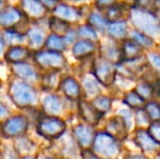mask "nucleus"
Masks as SVG:
<instances>
[{
    "label": "nucleus",
    "mask_w": 160,
    "mask_h": 159,
    "mask_svg": "<svg viewBox=\"0 0 160 159\" xmlns=\"http://www.w3.org/2000/svg\"><path fill=\"white\" fill-rule=\"evenodd\" d=\"M9 96L12 102L20 109L30 108L37 102V92L25 81H14L9 86Z\"/></svg>",
    "instance_id": "f257e3e1"
},
{
    "label": "nucleus",
    "mask_w": 160,
    "mask_h": 159,
    "mask_svg": "<svg viewBox=\"0 0 160 159\" xmlns=\"http://www.w3.org/2000/svg\"><path fill=\"white\" fill-rule=\"evenodd\" d=\"M91 147L102 159H116L121 151L120 141L106 131L95 133Z\"/></svg>",
    "instance_id": "f03ea898"
},
{
    "label": "nucleus",
    "mask_w": 160,
    "mask_h": 159,
    "mask_svg": "<svg viewBox=\"0 0 160 159\" xmlns=\"http://www.w3.org/2000/svg\"><path fill=\"white\" fill-rule=\"evenodd\" d=\"M67 130V123L58 116L42 113L38 117L36 131L40 136L47 140H57L61 137Z\"/></svg>",
    "instance_id": "7ed1b4c3"
},
{
    "label": "nucleus",
    "mask_w": 160,
    "mask_h": 159,
    "mask_svg": "<svg viewBox=\"0 0 160 159\" xmlns=\"http://www.w3.org/2000/svg\"><path fill=\"white\" fill-rule=\"evenodd\" d=\"M131 20L138 28L139 32L149 37H157L160 35V25L157 17L152 12L142 9H133L131 12Z\"/></svg>",
    "instance_id": "20e7f679"
},
{
    "label": "nucleus",
    "mask_w": 160,
    "mask_h": 159,
    "mask_svg": "<svg viewBox=\"0 0 160 159\" xmlns=\"http://www.w3.org/2000/svg\"><path fill=\"white\" fill-rule=\"evenodd\" d=\"M34 61L37 67L49 72L52 71L59 72L67 66V59L62 55V52L47 50V49L36 51L34 53Z\"/></svg>",
    "instance_id": "39448f33"
},
{
    "label": "nucleus",
    "mask_w": 160,
    "mask_h": 159,
    "mask_svg": "<svg viewBox=\"0 0 160 159\" xmlns=\"http://www.w3.org/2000/svg\"><path fill=\"white\" fill-rule=\"evenodd\" d=\"M92 73L102 86H110L116 82L117 67L103 57L94 60Z\"/></svg>",
    "instance_id": "423d86ee"
},
{
    "label": "nucleus",
    "mask_w": 160,
    "mask_h": 159,
    "mask_svg": "<svg viewBox=\"0 0 160 159\" xmlns=\"http://www.w3.org/2000/svg\"><path fill=\"white\" fill-rule=\"evenodd\" d=\"M28 125H30V121L26 116H14V117L4 120V122L0 127V133L4 137H20L26 134Z\"/></svg>",
    "instance_id": "0eeeda50"
},
{
    "label": "nucleus",
    "mask_w": 160,
    "mask_h": 159,
    "mask_svg": "<svg viewBox=\"0 0 160 159\" xmlns=\"http://www.w3.org/2000/svg\"><path fill=\"white\" fill-rule=\"evenodd\" d=\"M28 19L24 15L19 7L6 6L0 11V26L2 28H18L20 24L28 22Z\"/></svg>",
    "instance_id": "6e6552de"
},
{
    "label": "nucleus",
    "mask_w": 160,
    "mask_h": 159,
    "mask_svg": "<svg viewBox=\"0 0 160 159\" xmlns=\"http://www.w3.org/2000/svg\"><path fill=\"white\" fill-rule=\"evenodd\" d=\"M72 136L74 138V142L82 149L89 148L95 136V131L94 127L87 123L78 124L72 129Z\"/></svg>",
    "instance_id": "1a4fd4ad"
},
{
    "label": "nucleus",
    "mask_w": 160,
    "mask_h": 159,
    "mask_svg": "<svg viewBox=\"0 0 160 159\" xmlns=\"http://www.w3.org/2000/svg\"><path fill=\"white\" fill-rule=\"evenodd\" d=\"M19 4V8L28 20H42L48 12L39 0H20Z\"/></svg>",
    "instance_id": "9d476101"
},
{
    "label": "nucleus",
    "mask_w": 160,
    "mask_h": 159,
    "mask_svg": "<svg viewBox=\"0 0 160 159\" xmlns=\"http://www.w3.org/2000/svg\"><path fill=\"white\" fill-rule=\"evenodd\" d=\"M78 115L85 121V123L95 127L99 123V121L102 118V113H100L98 110L93 106L91 102L85 99H78Z\"/></svg>",
    "instance_id": "9b49d317"
},
{
    "label": "nucleus",
    "mask_w": 160,
    "mask_h": 159,
    "mask_svg": "<svg viewBox=\"0 0 160 159\" xmlns=\"http://www.w3.org/2000/svg\"><path fill=\"white\" fill-rule=\"evenodd\" d=\"M134 142L139 149L145 153H152V152H157L160 148V145L154 138L150 136L147 130L137 127L135 130L134 133Z\"/></svg>",
    "instance_id": "f8f14e48"
},
{
    "label": "nucleus",
    "mask_w": 160,
    "mask_h": 159,
    "mask_svg": "<svg viewBox=\"0 0 160 159\" xmlns=\"http://www.w3.org/2000/svg\"><path fill=\"white\" fill-rule=\"evenodd\" d=\"M59 88L69 100H78L82 95V86L72 77H67L60 80Z\"/></svg>",
    "instance_id": "ddd939ff"
},
{
    "label": "nucleus",
    "mask_w": 160,
    "mask_h": 159,
    "mask_svg": "<svg viewBox=\"0 0 160 159\" xmlns=\"http://www.w3.org/2000/svg\"><path fill=\"white\" fill-rule=\"evenodd\" d=\"M31 56V49L23 45L10 46L4 53V59L8 63L14 64L20 62H25Z\"/></svg>",
    "instance_id": "4468645a"
},
{
    "label": "nucleus",
    "mask_w": 160,
    "mask_h": 159,
    "mask_svg": "<svg viewBox=\"0 0 160 159\" xmlns=\"http://www.w3.org/2000/svg\"><path fill=\"white\" fill-rule=\"evenodd\" d=\"M51 12H52V15L63 20V21L69 22V23L75 22L76 20H78V17H81V12L78 8L72 7V6H70V4L65 3V2H61V1L57 4V7H56Z\"/></svg>",
    "instance_id": "2eb2a0df"
},
{
    "label": "nucleus",
    "mask_w": 160,
    "mask_h": 159,
    "mask_svg": "<svg viewBox=\"0 0 160 159\" xmlns=\"http://www.w3.org/2000/svg\"><path fill=\"white\" fill-rule=\"evenodd\" d=\"M97 50L95 42L88 39H80L75 42L72 47V53L76 59H85L93 56Z\"/></svg>",
    "instance_id": "dca6fc26"
},
{
    "label": "nucleus",
    "mask_w": 160,
    "mask_h": 159,
    "mask_svg": "<svg viewBox=\"0 0 160 159\" xmlns=\"http://www.w3.org/2000/svg\"><path fill=\"white\" fill-rule=\"evenodd\" d=\"M106 132L116 137L117 140L121 141L128 136V127L125 125L124 121L121 117L117 116V117L111 118L107 123V127H106Z\"/></svg>",
    "instance_id": "f3484780"
},
{
    "label": "nucleus",
    "mask_w": 160,
    "mask_h": 159,
    "mask_svg": "<svg viewBox=\"0 0 160 159\" xmlns=\"http://www.w3.org/2000/svg\"><path fill=\"white\" fill-rule=\"evenodd\" d=\"M11 70L18 77H20L22 81H25L28 83L34 82V81L38 79V74L36 70L31 64L26 63V62L11 64Z\"/></svg>",
    "instance_id": "a211bd4d"
},
{
    "label": "nucleus",
    "mask_w": 160,
    "mask_h": 159,
    "mask_svg": "<svg viewBox=\"0 0 160 159\" xmlns=\"http://www.w3.org/2000/svg\"><path fill=\"white\" fill-rule=\"evenodd\" d=\"M42 108L44 113L49 116H58L63 110V102L57 95H47L42 100Z\"/></svg>",
    "instance_id": "6ab92c4d"
},
{
    "label": "nucleus",
    "mask_w": 160,
    "mask_h": 159,
    "mask_svg": "<svg viewBox=\"0 0 160 159\" xmlns=\"http://www.w3.org/2000/svg\"><path fill=\"white\" fill-rule=\"evenodd\" d=\"M25 38L28 40V48L32 49H39L42 46H44L45 36L44 31L38 26H34V27H28L25 32Z\"/></svg>",
    "instance_id": "aec40b11"
},
{
    "label": "nucleus",
    "mask_w": 160,
    "mask_h": 159,
    "mask_svg": "<svg viewBox=\"0 0 160 159\" xmlns=\"http://www.w3.org/2000/svg\"><path fill=\"white\" fill-rule=\"evenodd\" d=\"M121 52H122L123 61L134 60L138 57H142L143 48H142L137 42H135L133 39H128V40H125V42H123Z\"/></svg>",
    "instance_id": "412c9836"
},
{
    "label": "nucleus",
    "mask_w": 160,
    "mask_h": 159,
    "mask_svg": "<svg viewBox=\"0 0 160 159\" xmlns=\"http://www.w3.org/2000/svg\"><path fill=\"white\" fill-rule=\"evenodd\" d=\"M45 49L47 50H52V51H58V52H62L63 50L67 49V42L63 38V36H60L57 34H52L46 37L44 42Z\"/></svg>",
    "instance_id": "4be33fe9"
},
{
    "label": "nucleus",
    "mask_w": 160,
    "mask_h": 159,
    "mask_svg": "<svg viewBox=\"0 0 160 159\" xmlns=\"http://www.w3.org/2000/svg\"><path fill=\"white\" fill-rule=\"evenodd\" d=\"M107 31L113 39H123L128 35V24L124 21H113L108 24Z\"/></svg>",
    "instance_id": "5701e85b"
},
{
    "label": "nucleus",
    "mask_w": 160,
    "mask_h": 159,
    "mask_svg": "<svg viewBox=\"0 0 160 159\" xmlns=\"http://www.w3.org/2000/svg\"><path fill=\"white\" fill-rule=\"evenodd\" d=\"M4 42L9 46H14V45H21L25 42V33L17 30V28H6L2 33Z\"/></svg>",
    "instance_id": "b1692460"
},
{
    "label": "nucleus",
    "mask_w": 160,
    "mask_h": 159,
    "mask_svg": "<svg viewBox=\"0 0 160 159\" xmlns=\"http://www.w3.org/2000/svg\"><path fill=\"white\" fill-rule=\"evenodd\" d=\"M48 27L52 34H57L60 35V36H64L65 33L71 28L69 22L63 21V20L59 19V17H55V15H52V17H50L48 19Z\"/></svg>",
    "instance_id": "393cba45"
},
{
    "label": "nucleus",
    "mask_w": 160,
    "mask_h": 159,
    "mask_svg": "<svg viewBox=\"0 0 160 159\" xmlns=\"http://www.w3.org/2000/svg\"><path fill=\"white\" fill-rule=\"evenodd\" d=\"M82 85H83V87H84L85 92H86L88 95L95 97V96L100 94L101 84L96 80V77L93 75V73L86 74L85 77H83Z\"/></svg>",
    "instance_id": "a878e982"
},
{
    "label": "nucleus",
    "mask_w": 160,
    "mask_h": 159,
    "mask_svg": "<svg viewBox=\"0 0 160 159\" xmlns=\"http://www.w3.org/2000/svg\"><path fill=\"white\" fill-rule=\"evenodd\" d=\"M134 91L136 92L145 102L152 100V98H154V96H155V87H154V85L150 82H148V81L138 82L135 85Z\"/></svg>",
    "instance_id": "bb28decb"
},
{
    "label": "nucleus",
    "mask_w": 160,
    "mask_h": 159,
    "mask_svg": "<svg viewBox=\"0 0 160 159\" xmlns=\"http://www.w3.org/2000/svg\"><path fill=\"white\" fill-rule=\"evenodd\" d=\"M145 100L138 95L135 91H130L127 92L123 97V104L130 109H139V108H143L145 106Z\"/></svg>",
    "instance_id": "cd10ccee"
},
{
    "label": "nucleus",
    "mask_w": 160,
    "mask_h": 159,
    "mask_svg": "<svg viewBox=\"0 0 160 159\" xmlns=\"http://www.w3.org/2000/svg\"><path fill=\"white\" fill-rule=\"evenodd\" d=\"M91 102L93 104V106L95 107L97 110H98L100 113H102V115H105V113H107L108 111H110L111 106H112L111 98L108 97V96H106V95H100V94L95 96V98H94Z\"/></svg>",
    "instance_id": "c85d7f7f"
},
{
    "label": "nucleus",
    "mask_w": 160,
    "mask_h": 159,
    "mask_svg": "<svg viewBox=\"0 0 160 159\" xmlns=\"http://www.w3.org/2000/svg\"><path fill=\"white\" fill-rule=\"evenodd\" d=\"M108 21L106 17H103L101 14L97 12H93L89 14L88 17V25H91L95 31H101L103 32L105 30H107L108 26Z\"/></svg>",
    "instance_id": "c756f323"
},
{
    "label": "nucleus",
    "mask_w": 160,
    "mask_h": 159,
    "mask_svg": "<svg viewBox=\"0 0 160 159\" xmlns=\"http://www.w3.org/2000/svg\"><path fill=\"white\" fill-rule=\"evenodd\" d=\"M131 36H132V39L134 40L135 42H137L143 49L144 48L149 49V48H152V45H154V40H152V37L147 36L146 34L139 32V31H133V32L131 33Z\"/></svg>",
    "instance_id": "7c9ffc66"
},
{
    "label": "nucleus",
    "mask_w": 160,
    "mask_h": 159,
    "mask_svg": "<svg viewBox=\"0 0 160 159\" xmlns=\"http://www.w3.org/2000/svg\"><path fill=\"white\" fill-rule=\"evenodd\" d=\"M146 113L148 115L150 121H160V104L155 100H149L145 102L144 106Z\"/></svg>",
    "instance_id": "2f4dec72"
},
{
    "label": "nucleus",
    "mask_w": 160,
    "mask_h": 159,
    "mask_svg": "<svg viewBox=\"0 0 160 159\" xmlns=\"http://www.w3.org/2000/svg\"><path fill=\"white\" fill-rule=\"evenodd\" d=\"M76 33H78V37H81L82 39H88V40H93V42H96L98 39L97 32L91 25H88V24L81 25L78 28Z\"/></svg>",
    "instance_id": "473e14b6"
},
{
    "label": "nucleus",
    "mask_w": 160,
    "mask_h": 159,
    "mask_svg": "<svg viewBox=\"0 0 160 159\" xmlns=\"http://www.w3.org/2000/svg\"><path fill=\"white\" fill-rule=\"evenodd\" d=\"M134 120H135V124L137 125V127H141V129H145V127H148V125L150 124V122H152L149 117H148V115L146 113L144 107L135 110Z\"/></svg>",
    "instance_id": "72a5a7b5"
},
{
    "label": "nucleus",
    "mask_w": 160,
    "mask_h": 159,
    "mask_svg": "<svg viewBox=\"0 0 160 159\" xmlns=\"http://www.w3.org/2000/svg\"><path fill=\"white\" fill-rule=\"evenodd\" d=\"M57 71H52V72H48L42 79V87L45 89H52L56 87V85H59V77H58Z\"/></svg>",
    "instance_id": "f704fd0d"
},
{
    "label": "nucleus",
    "mask_w": 160,
    "mask_h": 159,
    "mask_svg": "<svg viewBox=\"0 0 160 159\" xmlns=\"http://www.w3.org/2000/svg\"><path fill=\"white\" fill-rule=\"evenodd\" d=\"M18 138L19 140L17 142V149H15L18 154H28L34 149V144L30 140L25 138L24 136H20Z\"/></svg>",
    "instance_id": "c9c22d12"
},
{
    "label": "nucleus",
    "mask_w": 160,
    "mask_h": 159,
    "mask_svg": "<svg viewBox=\"0 0 160 159\" xmlns=\"http://www.w3.org/2000/svg\"><path fill=\"white\" fill-rule=\"evenodd\" d=\"M117 115L123 119V121H124V123H125V125H127V127H128V130H130L131 127H132L134 116H133L132 110H131L130 108H128V107H127V108L120 109V110H118Z\"/></svg>",
    "instance_id": "e433bc0d"
},
{
    "label": "nucleus",
    "mask_w": 160,
    "mask_h": 159,
    "mask_svg": "<svg viewBox=\"0 0 160 159\" xmlns=\"http://www.w3.org/2000/svg\"><path fill=\"white\" fill-rule=\"evenodd\" d=\"M148 133L160 145V121H152L148 125Z\"/></svg>",
    "instance_id": "4c0bfd02"
},
{
    "label": "nucleus",
    "mask_w": 160,
    "mask_h": 159,
    "mask_svg": "<svg viewBox=\"0 0 160 159\" xmlns=\"http://www.w3.org/2000/svg\"><path fill=\"white\" fill-rule=\"evenodd\" d=\"M147 62L152 66V70H155L160 75V55L157 52H149L147 55Z\"/></svg>",
    "instance_id": "58836bf2"
},
{
    "label": "nucleus",
    "mask_w": 160,
    "mask_h": 159,
    "mask_svg": "<svg viewBox=\"0 0 160 159\" xmlns=\"http://www.w3.org/2000/svg\"><path fill=\"white\" fill-rule=\"evenodd\" d=\"M81 157H82V159H102L101 157H99L95 152H93V149H91V148L82 149V152H81Z\"/></svg>",
    "instance_id": "ea45409f"
},
{
    "label": "nucleus",
    "mask_w": 160,
    "mask_h": 159,
    "mask_svg": "<svg viewBox=\"0 0 160 159\" xmlns=\"http://www.w3.org/2000/svg\"><path fill=\"white\" fill-rule=\"evenodd\" d=\"M39 1L42 2V4L45 7V9L48 12H51L57 7V4L60 2V0H39Z\"/></svg>",
    "instance_id": "a19ab883"
},
{
    "label": "nucleus",
    "mask_w": 160,
    "mask_h": 159,
    "mask_svg": "<svg viewBox=\"0 0 160 159\" xmlns=\"http://www.w3.org/2000/svg\"><path fill=\"white\" fill-rule=\"evenodd\" d=\"M9 115H10V111L9 109L4 106L2 102H0V120H6L9 118Z\"/></svg>",
    "instance_id": "79ce46f5"
},
{
    "label": "nucleus",
    "mask_w": 160,
    "mask_h": 159,
    "mask_svg": "<svg viewBox=\"0 0 160 159\" xmlns=\"http://www.w3.org/2000/svg\"><path fill=\"white\" fill-rule=\"evenodd\" d=\"M113 1L114 0H96V6L99 8H105V7L110 6Z\"/></svg>",
    "instance_id": "37998d69"
},
{
    "label": "nucleus",
    "mask_w": 160,
    "mask_h": 159,
    "mask_svg": "<svg viewBox=\"0 0 160 159\" xmlns=\"http://www.w3.org/2000/svg\"><path fill=\"white\" fill-rule=\"evenodd\" d=\"M125 159H148L145 155L143 154H130L128 155Z\"/></svg>",
    "instance_id": "c03bdc74"
},
{
    "label": "nucleus",
    "mask_w": 160,
    "mask_h": 159,
    "mask_svg": "<svg viewBox=\"0 0 160 159\" xmlns=\"http://www.w3.org/2000/svg\"><path fill=\"white\" fill-rule=\"evenodd\" d=\"M6 46H7V45H6V42H4L3 36H2V32H0V57L3 55Z\"/></svg>",
    "instance_id": "a18cd8bd"
},
{
    "label": "nucleus",
    "mask_w": 160,
    "mask_h": 159,
    "mask_svg": "<svg viewBox=\"0 0 160 159\" xmlns=\"http://www.w3.org/2000/svg\"><path fill=\"white\" fill-rule=\"evenodd\" d=\"M7 6V0H0V11Z\"/></svg>",
    "instance_id": "49530a36"
},
{
    "label": "nucleus",
    "mask_w": 160,
    "mask_h": 159,
    "mask_svg": "<svg viewBox=\"0 0 160 159\" xmlns=\"http://www.w3.org/2000/svg\"><path fill=\"white\" fill-rule=\"evenodd\" d=\"M21 159H36L35 157H33V156H28V155H25L24 157H22Z\"/></svg>",
    "instance_id": "de8ad7c7"
},
{
    "label": "nucleus",
    "mask_w": 160,
    "mask_h": 159,
    "mask_svg": "<svg viewBox=\"0 0 160 159\" xmlns=\"http://www.w3.org/2000/svg\"><path fill=\"white\" fill-rule=\"evenodd\" d=\"M42 159H53V158H51V157H44Z\"/></svg>",
    "instance_id": "09e8293b"
},
{
    "label": "nucleus",
    "mask_w": 160,
    "mask_h": 159,
    "mask_svg": "<svg viewBox=\"0 0 160 159\" xmlns=\"http://www.w3.org/2000/svg\"><path fill=\"white\" fill-rule=\"evenodd\" d=\"M156 159H160V154H158V155H157V157H156Z\"/></svg>",
    "instance_id": "8fccbe9b"
},
{
    "label": "nucleus",
    "mask_w": 160,
    "mask_h": 159,
    "mask_svg": "<svg viewBox=\"0 0 160 159\" xmlns=\"http://www.w3.org/2000/svg\"><path fill=\"white\" fill-rule=\"evenodd\" d=\"M159 25H160V20H159Z\"/></svg>",
    "instance_id": "3c124183"
},
{
    "label": "nucleus",
    "mask_w": 160,
    "mask_h": 159,
    "mask_svg": "<svg viewBox=\"0 0 160 159\" xmlns=\"http://www.w3.org/2000/svg\"><path fill=\"white\" fill-rule=\"evenodd\" d=\"M159 93H160V87H159Z\"/></svg>",
    "instance_id": "603ef678"
}]
</instances>
